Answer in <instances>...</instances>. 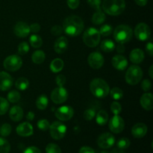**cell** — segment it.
<instances>
[{
  "mask_svg": "<svg viewBox=\"0 0 153 153\" xmlns=\"http://www.w3.org/2000/svg\"><path fill=\"white\" fill-rule=\"evenodd\" d=\"M84 22L82 19L76 15L69 16L63 22V31L70 37L79 36L84 29Z\"/></svg>",
  "mask_w": 153,
  "mask_h": 153,
  "instance_id": "obj_1",
  "label": "cell"
},
{
  "mask_svg": "<svg viewBox=\"0 0 153 153\" xmlns=\"http://www.w3.org/2000/svg\"><path fill=\"white\" fill-rule=\"evenodd\" d=\"M103 11L111 16L120 15L125 10V0H104L102 4Z\"/></svg>",
  "mask_w": 153,
  "mask_h": 153,
  "instance_id": "obj_2",
  "label": "cell"
},
{
  "mask_svg": "<svg viewBox=\"0 0 153 153\" xmlns=\"http://www.w3.org/2000/svg\"><path fill=\"white\" fill-rule=\"evenodd\" d=\"M90 89L94 97L100 99L106 97L110 92V88L107 82L100 78H97L91 81Z\"/></svg>",
  "mask_w": 153,
  "mask_h": 153,
  "instance_id": "obj_3",
  "label": "cell"
},
{
  "mask_svg": "<svg viewBox=\"0 0 153 153\" xmlns=\"http://www.w3.org/2000/svg\"><path fill=\"white\" fill-rule=\"evenodd\" d=\"M133 36L132 29L127 25H120L114 31V37L118 43L124 44L131 40Z\"/></svg>",
  "mask_w": 153,
  "mask_h": 153,
  "instance_id": "obj_4",
  "label": "cell"
},
{
  "mask_svg": "<svg viewBox=\"0 0 153 153\" xmlns=\"http://www.w3.org/2000/svg\"><path fill=\"white\" fill-rule=\"evenodd\" d=\"M101 35L98 29L94 27H90L86 29L83 34V41L88 47L94 48L98 46L100 42Z\"/></svg>",
  "mask_w": 153,
  "mask_h": 153,
  "instance_id": "obj_5",
  "label": "cell"
},
{
  "mask_svg": "<svg viewBox=\"0 0 153 153\" xmlns=\"http://www.w3.org/2000/svg\"><path fill=\"white\" fill-rule=\"evenodd\" d=\"M126 82L130 85H137L143 78V70L139 66H130L126 73Z\"/></svg>",
  "mask_w": 153,
  "mask_h": 153,
  "instance_id": "obj_6",
  "label": "cell"
},
{
  "mask_svg": "<svg viewBox=\"0 0 153 153\" xmlns=\"http://www.w3.org/2000/svg\"><path fill=\"white\" fill-rule=\"evenodd\" d=\"M22 65V60L19 55H11L7 56L3 61V67L6 70L15 72L19 70Z\"/></svg>",
  "mask_w": 153,
  "mask_h": 153,
  "instance_id": "obj_7",
  "label": "cell"
},
{
  "mask_svg": "<svg viewBox=\"0 0 153 153\" xmlns=\"http://www.w3.org/2000/svg\"><path fill=\"white\" fill-rule=\"evenodd\" d=\"M49 133L54 140H61L65 136L67 126L59 121H55L49 126Z\"/></svg>",
  "mask_w": 153,
  "mask_h": 153,
  "instance_id": "obj_8",
  "label": "cell"
},
{
  "mask_svg": "<svg viewBox=\"0 0 153 153\" xmlns=\"http://www.w3.org/2000/svg\"><path fill=\"white\" fill-rule=\"evenodd\" d=\"M151 30L149 25L144 22H140L134 28V35L140 41H146L150 37Z\"/></svg>",
  "mask_w": 153,
  "mask_h": 153,
  "instance_id": "obj_9",
  "label": "cell"
},
{
  "mask_svg": "<svg viewBox=\"0 0 153 153\" xmlns=\"http://www.w3.org/2000/svg\"><path fill=\"white\" fill-rule=\"evenodd\" d=\"M68 98V92L64 87L55 88L51 93V100L55 104H62Z\"/></svg>",
  "mask_w": 153,
  "mask_h": 153,
  "instance_id": "obj_10",
  "label": "cell"
},
{
  "mask_svg": "<svg viewBox=\"0 0 153 153\" xmlns=\"http://www.w3.org/2000/svg\"><path fill=\"white\" fill-rule=\"evenodd\" d=\"M55 115L61 121H68L74 115V110L71 106H61L55 111Z\"/></svg>",
  "mask_w": 153,
  "mask_h": 153,
  "instance_id": "obj_11",
  "label": "cell"
},
{
  "mask_svg": "<svg viewBox=\"0 0 153 153\" xmlns=\"http://www.w3.org/2000/svg\"><path fill=\"white\" fill-rule=\"evenodd\" d=\"M109 129L114 134H119L123 131L125 128V123L123 119L119 115H114L109 120Z\"/></svg>",
  "mask_w": 153,
  "mask_h": 153,
  "instance_id": "obj_12",
  "label": "cell"
},
{
  "mask_svg": "<svg viewBox=\"0 0 153 153\" xmlns=\"http://www.w3.org/2000/svg\"><path fill=\"white\" fill-rule=\"evenodd\" d=\"M115 143V137L113 134L108 132L102 134L97 139V144L102 149H109Z\"/></svg>",
  "mask_w": 153,
  "mask_h": 153,
  "instance_id": "obj_13",
  "label": "cell"
},
{
  "mask_svg": "<svg viewBox=\"0 0 153 153\" xmlns=\"http://www.w3.org/2000/svg\"><path fill=\"white\" fill-rule=\"evenodd\" d=\"M104 57L99 52H92L90 54L88 58V62L90 67L94 70H98L101 68L104 64Z\"/></svg>",
  "mask_w": 153,
  "mask_h": 153,
  "instance_id": "obj_14",
  "label": "cell"
},
{
  "mask_svg": "<svg viewBox=\"0 0 153 153\" xmlns=\"http://www.w3.org/2000/svg\"><path fill=\"white\" fill-rule=\"evenodd\" d=\"M13 83V78L6 72H0V91H8Z\"/></svg>",
  "mask_w": 153,
  "mask_h": 153,
  "instance_id": "obj_15",
  "label": "cell"
},
{
  "mask_svg": "<svg viewBox=\"0 0 153 153\" xmlns=\"http://www.w3.org/2000/svg\"><path fill=\"white\" fill-rule=\"evenodd\" d=\"M13 32L19 37H26L30 34L29 25L25 22H18L13 28Z\"/></svg>",
  "mask_w": 153,
  "mask_h": 153,
  "instance_id": "obj_16",
  "label": "cell"
},
{
  "mask_svg": "<svg viewBox=\"0 0 153 153\" xmlns=\"http://www.w3.org/2000/svg\"><path fill=\"white\" fill-rule=\"evenodd\" d=\"M16 133L21 137H29L34 133L33 126L31 123L28 122H24L19 124L16 128Z\"/></svg>",
  "mask_w": 153,
  "mask_h": 153,
  "instance_id": "obj_17",
  "label": "cell"
},
{
  "mask_svg": "<svg viewBox=\"0 0 153 153\" xmlns=\"http://www.w3.org/2000/svg\"><path fill=\"white\" fill-rule=\"evenodd\" d=\"M111 64L116 70L123 71L128 67V60L125 56H123L121 55H117L112 58Z\"/></svg>",
  "mask_w": 153,
  "mask_h": 153,
  "instance_id": "obj_18",
  "label": "cell"
},
{
  "mask_svg": "<svg viewBox=\"0 0 153 153\" xmlns=\"http://www.w3.org/2000/svg\"><path fill=\"white\" fill-rule=\"evenodd\" d=\"M148 128L146 124L143 123H138L133 126L131 128V134L136 138H142L146 134Z\"/></svg>",
  "mask_w": 153,
  "mask_h": 153,
  "instance_id": "obj_19",
  "label": "cell"
},
{
  "mask_svg": "<svg viewBox=\"0 0 153 153\" xmlns=\"http://www.w3.org/2000/svg\"><path fill=\"white\" fill-rule=\"evenodd\" d=\"M69 42L67 37H60L55 41L54 45V49L58 54H62L65 52L68 48Z\"/></svg>",
  "mask_w": 153,
  "mask_h": 153,
  "instance_id": "obj_20",
  "label": "cell"
},
{
  "mask_svg": "<svg viewBox=\"0 0 153 153\" xmlns=\"http://www.w3.org/2000/svg\"><path fill=\"white\" fill-rule=\"evenodd\" d=\"M140 105L146 111H151L153 108V97L151 93H145L140 99Z\"/></svg>",
  "mask_w": 153,
  "mask_h": 153,
  "instance_id": "obj_21",
  "label": "cell"
},
{
  "mask_svg": "<svg viewBox=\"0 0 153 153\" xmlns=\"http://www.w3.org/2000/svg\"><path fill=\"white\" fill-rule=\"evenodd\" d=\"M144 58V52H143V51L141 50L140 49H134L130 52L129 60L131 61V63H133V64H140L141 62H143Z\"/></svg>",
  "mask_w": 153,
  "mask_h": 153,
  "instance_id": "obj_22",
  "label": "cell"
},
{
  "mask_svg": "<svg viewBox=\"0 0 153 153\" xmlns=\"http://www.w3.org/2000/svg\"><path fill=\"white\" fill-rule=\"evenodd\" d=\"M9 117L13 122H19L23 117V110L19 105H14L10 108Z\"/></svg>",
  "mask_w": 153,
  "mask_h": 153,
  "instance_id": "obj_23",
  "label": "cell"
},
{
  "mask_svg": "<svg viewBox=\"0 0 153 153\" xmlns=\"http://www.w3.org/2000/svg\"><path fill=\"white\" fill-rule=\"evenodd\" d=\"M64 63L61 58H55L50 64V70L52 73H58L63 70Z\"/></svg>",
  "mask_w": 153,
  "mask_h": 153,
  "instance_id": "obj_24",
  "label": "cell"
},
{
  "mask_svg": "<svg viewBox=\"0 0 153 153\" xmlns=\"http://www.w3.org/2000/svg\"><path fill=\"white\" fill-rule=\"evenodd\" d=\"M100 48H101L103 52L109 53V52H111L114 50L116 46H115V43L111 40L106 39V40L102 41L101 44H100Z\"/></svg>",
  "mask_w": 153,
  "mask_h": 153,
  "instance_id": "obj_25",
  "label": "cell"
},
{
  "mask_svg": "<svg viewBox=\"0 0 153 153\" xmlns=\"http://www.w3.org/2000/svg\"><path fill=\"white\" fill-rule=\"evenodd\" d=\"M46 55L42 50H37L31 55V60L35 64H40L45 61Z\"/></svg>",
  "mask_w": 153,
  "mask_h": 153,
  "instance_id": "obj_26",
  "label": "cell"
},
{
  "mask_svg": "<svg viewBox=\"0 0 153 153\" xmlns=\"http://www.w3.org/2000/svg\"><path fill=\"white\" fill-rule=\"evenodd\" d=\"M97 124L100 126H104L108 121V114L104 110H101L97 113V118H96Z\"/></svg>",
  "mask_w": 153,
  "mask_h": 153,
  "instance_id": "obj_27",
  "label": "cell"
},
{
  "mask_svg": "<svg viewBox=\"0 0 153 153\" xmlns=\"http://www.w3.org/2000/svg\"><path fill=\"white\" fill-rule=\"evenodd\" d=\"M105 14L102 10H97V12L93 14L92 22L95 25H100L105 20Z\"/></svg>",
  "mask_w": 153,
  "mask_h": 153,
  "instance_id": "obj_28",
  "label": "cell"
},
{
  "mask_svg": "<svg viewBox=\"0 0 153 153\" xmlns=\"http://www.w3.org/2000/svg\"><path fill=\"white\" fill-rule=\"evenodd\" d=\"M48 104H49V100H48L47 97L43 94L37 97L36 100V106L39 110H45L47 108Z\"/></svg>",
  "mask_w": 153,
  "mask_h": 153,
  "instance_id": "obj_29",
  "label": "cell"
},
{
  "mask_svg": "<svg viewBox=\"0 0 153 153\" xmlns=\"http://www.w3.org/2000/svg\"><path fill=\"white\" fill-rule=\"evenodd\" d=\"M28 86H29V81L24 77H20L19 79H16V82H15V87L17 90L19 91H25L28 89Z\"/></svg>",
  "mask_w": 153,
  "mask_h": 153,
  "instance_id": "obj_30",
  "label": "cell"
},
{
  "mask_svg": "<svg viewBox=\"0 0 153 153\" xmlns=\"http://www.w3.org/2000/svg\"><path fill=\"white\" fill-rule=\"evenodd\" d=\"M29 42L31 46L33 48H35V49L40 48L42 46V44H43V40H42V38L40 36L37 35V34H32V35H31V37L29 38Z\"/></svg>",
  "mask_w": 153,
  "mask_h": 153,
  "instance_id": "obj_31",
  "label": "cell"
},
{
  "mask_svg": "<svg viewBox=\"0 0 153 153\" xmlns=\"http://www.w3.org/2000/svg\"><path fill=\"white\" fill-rule=\"evenodd\" d=\"M10 145L9 142L4 137H0V153H9Z\"/></svg>",
  "mask_w": 153,
  "mask_h": 153,
  "instance_id": "obj_32",
  "label": "cell"
},
{
  "mask_svg": "<svg viewBox=\"0 0 153 153\" xmlns=\"http://www.w3.org/2000/svg\"><path fill=\"white\" fill-rule=\"evenodd\" d=\"M111 97L114 100H120L123 97V91L120 88H114L110 91Z\"/></svg>",
  "mask_w": 153,
  "mask_h": 153,
  "instance_id": "obj_33",
  "label": "cell"
},
{
  "mask_svg": "<svg viewBox=\"0 0 153 153\" xmlns=\"http://www.w3.org/2000/svg\"><path fill=\"white\" fill-rule=\"evenodd\" d=\"M20 94L16 91H11L7 94V101L11 103H16L20 100Z\"/></svg>",
  "mask_w": 153,
  "mask_h": 153,
  "instance_id": "obj_34",
  "label": "cell"
},
{
  "mask_svg": "<svg viewBox=\"0 0 153 153\" xmlns=\"http://www.w3.org/2000/svg\"><path fill=\"white\" fill-rule=\"evenodd\" d=\"M9 109V102L3 97H0V115H3L7 112Z\"/></svg>",
  "mask_w": 153,
  "mask_h": 153,
  "instance_id": "obj_35",
  "label": "cell"
},
{
  "mask_svg": "<svg viewBox=\"0 0 153 153\" xmlns=\"http://www.w3.org/2000/svg\"><path fill=\"white\" fill-rule=\"evenodd\" d=\"M11 126L8 123H4L0 128V134L2 137H7L11 133Z\"/></svg>",
  "mask_w": 153,
  "mask_h": 153,
  "instance_id": "obj_36",
  "label": "cell"
},
{
  "mask_svg": "<svg viewBox=\"0 0 153 153\" xmlns=\"http://www.w3.org/2000/svg\"><path fill=\"white\" fill-rule=\"evenodd\" d=\"M100 35L103 36V37H107L111 34L112 33V26H111L108 24H105V25H103L100 28Z\"/></svg>",
  "mask_w": 153,
  "mask_h": 153,
  "instance_id": "obj_37",
  "label": "cell"
},
{
  "mask_svg": "<svg viewBox=\"0 0 153 153\" xmlns=\"http://www.w3.org/2000/svg\"><path fill=\"white\" fill-rule=\"evenodd\" d=\"M46 153H61V149L57 144L53 143H49L46 147Z\"/></svg>",
  "mask_w": 153,
  "mask_h": 153,
  "instance_id": "obj_38",
  "label": "cell"
},
{
  "mask_svg": "<svg viewBox=\"0 0 153 153\" xmlns=\"http://www.w3.org/2000/svg\"><path fill=\"white\" fill-rule=\"evenodd\" d=\"M130 140L126 137H123L120 138L117 143V146L121 149H126L130 146Z\"/></svg>",
  "mask_w": 153,
  "mask_h": 153,
  "instance_id": "obj_39",
  "label": "cell"
},
{
  "mask_svg": "<svg viewBox=\"0 0 153 153\" xmlns=\"http://www.w3.org/2000/svg\"><path fill=\"white\" fill-rule=\"evenodd\" d=\"M49 126H50V123H49V120L46 119L40 120L37 122V127L41 131H47V130H49Z\"/></svg>",
  "mask_w": 153,
  "mask_h": 153,
  "instance_id": "obj_40",
  "label": "cell"
},
{
  "mask_svg": "<svg viewBox=\"0 0 153 153\" xmlns=\"http://www.w3.org/2000/svg\"><path fill=\"white\" fill-rule=\"evenodd\" d=\"M111 111L114 115H119L122 111V106L119 102L114 101L111 105Z\"/></svg>",
  "mask_w": 153,
  "mask_h": 153,
  "instance_id": "obj_41",
  "label": "cell"
},
{
  "mask_svg": "<svg viewBox=\"0 0 153 153\" xmlns=\"http://www.w3.org/2000/svg\"><path fill=\"white\" fill-rule=\"evenodd\" d=\"M29 51V45L26 42H22L18 46V53L19 55H25Z\"/></svg>",
  "mask_w": 153,
  "mask_h": 153,
  "instance_id": "obj_42",
  "label": "cell"
},
{
  "mask_svg": "<svg viewBox=\"0 0 153 153\" xmlns=\"http://www.w3.org/2000/svg\"><path fill=\"white\" fill-rule=\"evenodd\" d=\"M96 116V112L95 110H94L93 108H88L87 110L85 111L84 112L83 117L85 118V120H91L94 119Z\"/></svg>",
  "mask_w": 153,
  "mask_h": 153,
  "instance_id": "obj_43",
  "label": "cell"
},
{
  "mask_svg": "<svg viewBox=\"0 0 153 153\" xmlns=\"http://www.w3.org/2000/svg\"><path fill=\"white\" fill-rule=\"evenodd\" d=\"M89 5L97 10H101V0H87Z\"/></svg>",
  "mask_w": 153,
  "mask_h": 153,
  "instance_id": "obj_44",
  "label": "cell"
},
{
  "mask_svg": "<svg viewBox=\"0 0 153 153\" xmlns=\"http://www.w3.org/2000/svg\"><path fill=\"white\" fill-rule=\"evenodd\" d=\"M141 88L143 91H149L152 89V82L149 79H144L141 82Z\"/></svg>",
  "mask_w": 153,
  "mask_h": 153,
  "instance_id": "obj_45",
  "label": "cell"
},
{
  "mask_svg": "<svg viewBox=\"0 0 153 153\" xmlns=\"http://www.w3.org/2000/svg\"><path fill=\"white\" fill-rule=\"evenodd\" d=\"M66 77L64 75H58L55 79V82H56L57 85L58 87H63L66 83Z\"/></svg>",
  "mask_w": 153,
  "mask_h": 153,
  "instance_id": "obj_46",
  "label": "cell"
},
{
  "mask_svg": "<svg viewBox=\"0 0 153 153\" xmlns=\"http://www.w3.org/2000/svg\"><path fill=\"white\" fill-rule=\"evenodd\" d=\"M67 5L70 7V9H76L79 5V3H80V0H67Z\"/></svg>",
  "mask_w": 153,
  "mask_h": 153,
  "instance_id": "obj_47",
  "label": "cell"
},
{
  "mask_svg": "<svg viewBox=\"0 0 153 153\" xmlns=\"http://www.w3.org/2000/svg\"><path fill=\"white\" fill-rule=\"evenodd\" d=\"M63 32V28L60 25H54L52 28H51V33L53 35H60L62 34Z\"/></svg>",
  "mask_w": 153,
  "mask_h": 153,
  "instance_id": "obj_48",
  "label": "cell"
},
{
  "mask_svg": "<svg viewBox=\"0 0 153 153\" xmlns=\"http://www.w3.org/2000/svg\"><path fill=\"white\" fill-rule=\"evenodd\" d=\"M23 153H41V152L36 146H29L25 149Z\"/></svg>",
  "mask_w": 153,
  "mask_h": 153,
  "instance_id": "obj_49",
  "label": "cell"
},
{
  "mask_svg": "<svg viewBox=\"0 0 153 153\" xmlns=\"http://www.w3.org/2000/svg\"><path fill=\"white\" fill-rule=\"evenodd\" d=\"M30 31L33 33H37L40 30V25L38 23H33L31 25H29Z\"/></svg>",
  "mask_w": 153,
  "mask_h": 153,
  "instance_id": "obj_50",
  "label": "cell"
},
{
  "mask_svg": "<svg viewBox=\"0 0 153 153\" xmlns=\"http://www.w3.org/2000/svg\"><path fill=\"white\" fill-rule=\"evenodd\" d=\"M79 153H96L95 150L90 146H82L79 149Z\"/></svg>",
  "mask_w": 153,
  "mask_h": 153,
  "instance_id": "obj_51",
  "label": "cell"
},
{
  "mask_svg": "<svg viewBox=\"0 0 153 153\" xmlns=\"http://www.w3.org/2000/svg\"><path fill=\"white\" fill-rule=\"evenodd\" d=\"M146 51L150 56L153 55V44L152 42H148L146 45Z\"/></svg>",
  "mask_w": 153,
  "mask_h": 153,
  "instance_id": "obj_52",
  "label": "cell"
},
{
  "mask_svg": "<svg viewBox=\"0 0 153 153\" xmlns=\"http://www.w3.org/2000/svg\"><path fill=\"white\" fill-rule=\"evenodd\" d=\"M136 4L139 6H145L148 2V0H134Z\"/></svg>",
  "mask_w": 153,
  "mask_h": 153,
  "instance_id": "obj_53",
  "label": "cell"
},
{
  "mask_svg": "<svg viewBox=\"0 0 153 153\" xmlns=\"http://www.w3.org/2000/svg\"><path fill=\"white\" fill-rule=\"evenodd\" d=\"M116 49L117 52L118 53H123V52H124V51H125V47H124L123 44H121V43H119V45L117 46Z\"/></svg>",
  "mask_w": 153,
  "mask_h": 153,
  "instance_id": "obj_54",
  "label": "cell"
},
{
  "mask_svg": "<svg viewBox=\"0 0 153 153\" xmlns=\"http://www.w3.org/2000/svg\"><path fill=\"white\" fill-rule=\"evenodd\" d=\"M34 117H35V114H34V112L29 111L28 114H27L26 119L28 120L31 121V120H33L34 119Z\"/></svg>",
  "mask_w": 153,
  "mask_h": 153,
  "instance_id": "obj_55",
  "label": "cell"
},
{
  "mask_svg": "<svg viewBox=\"0 0 153 153\" xmlns=\"http://www.w3.org/2000/svg\"><path fill=\"white\" fill-rule=\"evenodd\" d=\"M109 153H126L124 152V149H120V148L117 147V148H114V149H112V151L111 152Z\"/></svg>",
  "mask_w": 153,
  "mask_h": 153,
  "instance_id": "obj_56",
  "label": "cell"
},
{
  "mask_svg": "<svg viewBox=\"0 0 153 153\" xmlns=\"http://www.w3.org/2000/svg\"><path fill=\"white\" fill-rule=\"evenodd\" d=\"M152 72H153V66L152 65L150 67H149V76H150L151 79H153Z\"/></svg>",
  "mask_w": 153,
  "mask_h": 153,
  "instance_id": "obj_57",
  "label": "cell"
},
{
  "mask_svg": "<svg viewBox=\"0 0 153 153\" xmlns=\"http://www.w3.org/2000/svg\"><path fill=\"white\" fill-rule=\"evenodd\" d=\"M100 153H109L108 152V151H105V150H103V151H102Z\"/></svg>",
  "mask_w": 153,
  "mask_h": 153,
  "instance_id": "obj_58",
  "label": "cell"
}]
</instances>
